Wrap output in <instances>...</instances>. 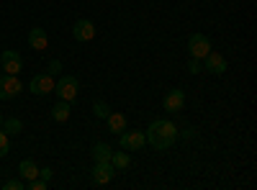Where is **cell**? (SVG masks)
<instances>
[{
  "instance_id": "obj_15",
  "label": "cell",
  "mask_w": 257,
  "mask_h": 190,
  "mask_svg": "<svg viewBox=\"0 0 257 190\" xmlns=\"http://www.w3.org/2000/svg\"><path fill=\"white\" fill-rule=\"evenodd\" d=\"M18 172H21V177H24V180L29 182V180L39 177V167H36V162H34V159H24V162L18 164Z\"/></svg>"
},
{
  "instance_id": "obj_5",
  "label": "cell",
  "mask_w": 257,
  "mask_h": 190,
  "mask_svg": "<svg viewBox=\"0 0 257 190\" xmlns=\"http://www.w3.org/2000/svg\"><path fill=\"white\" fill-rule=\"evenodd\" d=\"M21 90H24V85H21L18 75H3L0 77V100H13Z\"/></svg>"
},
{
  "instance_id": "obj_17",
  "label": "cell",
  "mask_w": 257,
  "mask_h": 190,
  "mask_svg": "<svg viewBox=\"0 0 257 190\" xmlns=\"http://www.w3.org/2000/svg\"><path fill=\"white\" fill-rule=\"evenodd\" d=\"M6 134H11V136H18L21 134V129H24V123H21V118H3V126H0Z\"/></svg>"
},
{
  "instance_id": "obj_19",
  "label": "cell",
  "mask_w": 257,
  "mask_h": 190,
  "mask_svg": "<svg viewBox=\"0 0 257 190\" xmlns=\"http://www.w3.org/2000/svg\"><path fill=\"white\" fill-rule=\"evenodd\" d=\"M93 113H95V118H108V113H111L108 103H103V100H95V105H93Z\"/></svg>"
},
{
  "instance_id": "obj_18",
  "label": "cell",
  "mask_w": 257,
  "mask_h": 190,
  "mask_svg": "<svg viewBox=\"0 0 257 190\" xmlns=\"http://www.w3.org/2000/svg\"><path fill=\"white\" fill-rule=\"evenodd\" d=\"M111 164L116 167V170H126V167L132 164V157H128L126 149H123V152H113V154H111Z\"/></svg>"
},
{
  "instance_id": "obj_4",
  "label": "cell",
  "mask_w": 257,
  "mask_h": 190,
  "mask_svg": "<svg viewBox=\"0 0 257 190\" xmlns=\"http://www.w3.org/2000/svg\"><path fill=\"white\" fill-rule=\"evenodd\" d=\"M208 52H211V41H208V36H203V34H193V36L188 39V54H190L193 59H203Z\"/></svg>"
},
{
  "instance_id": "obj_14",
  "label": "cell",
  "mask_w": 257,
  "mask_h": 190,
  "mask_svg": "<svg viewBox=\"0 0 257 190\" xmlns=\"http://www.w3.org/2000/svg\"><path fill=\"white\" fill-rule=\"evenodd\" d=\"M105 121H108V131L111 134H121V131H126V116L123 113H108V118H105Z\"/></svg>"
},
{
  "instance_id": "obj_16",
  "label": "cell",
  "mask_w": 257,
  "mask_h": 190,
  "mask_svg": "<svg viewBox=\"0 0 257 190\" xmlns=\"http://www.w3.org/2000/svg\"><path fill=\"white\" fill-rule=\"evenodd\" d=\"M111 154H113V149H111L108 144H103V141H98L93 146V159L95 162H111Z\"/></svg>"
},
{
  "instance_id": "obj_21",
  "label": "cell",
  "mask_w": 257,
  "mask_h": 190,
  "mask_svg": "<svg viewBox=\"0 0 257 190\" xmlns=\"http://www.w3.org/2000/svg\"><path fill=\"white\" fill-rule=\"evenodd\" d=\"M11 152V141H8V134L0 131V157H6Z\"/></svg>"
},
{
  "instance_id": "obj_9",
  "label": "cell",
  "mask_w": 257,
  "mask_h": 190,
  "mask_svg": "<svg viewBox=\"0 0 257 190\" xmlns=\"http://www.w3.org/2000/svg\"><path fill=\"white\" fill-rule=\"evenodd\" d=\"M203 70L211 72V75H224L226 72V59L219 52H208L203 57Z\"/></svg>"
},
{
  "instance_id": "obj_22",
  "label": "cell",
  "mask_w": 257,
  "mask_h": 190,
  "mask_svg": "<svg viewBox=\"0 0 257 190\" xmlns=\"http://www.w3.org/2000/svg\"><path fill=\"white\" fill-rule=\"evenodd\" d=\"M26 185H24V180H18V177H13V180H6L3 182V190H24Z\"/></svg>"
},
{
  "instance_id": "obj_23",
  "label": "cell",
  "mask_w": 257,
  "mask_h": 190,
  "mask_svg": "<svg viewBox=\"0 0 257 190\" xmlns=\"http://www.w3.org/2000/svg\"><path fill=\"white\" fill-rule=\"evenodd\" d=\"M201 70H203V67H201V59H193V57H190V62H188V72H190V75H198Z\"/></svg>"
},
{
  "instance_id": "obj_20",
  "label": "cell",
  "mask_w": 257,
  "mask_h": 190,
  "mask_svg": "<svg viewBox=\"0 0 257 190\" xmlns=\"http://www.w3.org/2000/svg\"><path fill=\"white\" fill-rule=\"evenodd\" d=\"M26 187H29V190H47L49 182H47V180H41V177H34V180L26 182Z\"/></svg>"
},
{
  "instance_id": "obj_26",
  "label": "cell",
  "mask_w": 257,
  "mask_h": 190,
  "mask_svg": "<svg viewBox=\"0 0 257 190\" xmlns=\"http://www.w3.org/2000/svg\"><path fill=\"white\" fill-rule=\"evenodd\" d=\"M0 126H3V116H0Z\"/></svg>"
},
{
  "instance_id": "obj_7",
  "label": "cell",
  "mask_w": 257,
  "mask_h": 190,
  "mask_svg": "<svg viewBox=\"0 0 257 190\" xmlns=\"http://www.w3.org/2000/svg\"><path fill=\"white\" fill-rule=\"evenodd\" d=\"M116 172L118 170L111 162H95V167H93V182L95 185H108L116 177Z\"/></svg>"
},
{
  "instance_id": "obj_11",
  "label": "cell",
  "mask_w": 257,
  "mask_h": 190,
  "mask_svg": "<svg viewBox=\"0 0 257 190\" xmlns=\"http://www.w3.org/2000/svg\"><path fill=\"white\" fill-rule=\"evenodd\" d=\"M72 36H75L77 41H90V39H95V24H93V21H88V18H80L77 24L72 26Z\"/></svg>"
},
{
  "instance_id": "obj_12",
  "label": "cell",
  "mask_w": 257,
  "mask_h": 190,
  "mask_svg": "<svg viewBox=\"0 0 257 190\" xmlns=\"http://www.w3.org/2000/svg\"><path fill=\"white\" fill-rule=\"evenodd\" d=\"M29 47L31 49H36V52H47V47H49V36H47V31L44 29H31L29 31Z\"/></svg>"
},
{
  "instance_id": "obj_10",
  "label": "cell",
  "mask_w": 257,
  "mask_h": 190,
  "mask_svg": "<svg viewBox=\"0 0 257 190\" xmlns=\"http://www.w3.org/2000/svg\"><path fill=\"white\" fill-rule=\"evenodd\" d=\"M185 105V93L183 90H170L165 98H162V108L167 113H180Z\"/></svg>"
},
{
  "instance_id": "obj_25",
  "label": "cell",
  "mask_w": 257,
  "mask_h": 190,
  "mask_svg": "<svg viewBox=\"0 0 257 190\" xmlns=\"http://www.w3.org/2000/svg\"><path fill=\"white\" fill-rule=\"evenodd\" d=\"M52 175H54V172L49 170V167H44V170H39V177H41V180H47V182L52 180Z\"/></svg>"
},
{
  "instance_id": "obj_8",
  "label": "cell",
  "mask_w": 257,
  "mask_h": 190,
  "mask_svg": "<svg viewBox=\"0 0 257 190\" xmlns=\"http://www.w3.org/2000/svg\"><path fill=\"white\" fill-rule=\"evenodd\" d=\"M29 88H31L34 95H49L54 90V80H52L49 72L47 75H34L31 82H29Z\"/></svg>"
},
{
  "instance_id": "obj_24",
  "label": "cell",
  "mask_w": 257,
  "mask_h": 190,
  "mask_svg": "<svg viewBox=\"0 0 257 190\" xmlns=\"http://www.w3.org/2000/svg\"><path fill=\"white\" fill-rule=\"evenodd\" d=\"M62 72V62L59 59H52L49 62V75H59Z\"/></svg>"
},
{
  "instance_id": "obj_3",
  "label": "cell",
  "mask_w": 257,
  "mask_h": 190,
  "mask_svg": "<svg viewBox=\"0 0 257 190\" xmlns=\"http://www.w3.org/2000/svg\"><path fill=\"white\" fill-rule=\"evenodd\" d=\"M0 70H3L6 75H18L21 70H24V59H21L18 52L6 49L3 54H0Z\"/></svg>"
},
{
  "instance_id": "obj_6",
  "label": "cell",
  "mask_w": 257,
  "mask_h": 190,
  "mask_svg": "<svg viewBox=\"0 0 257 190\" xmlns=\"http://www.w3.org/2000/svg\"><path fill=\"white\" fill-rule=\"evenodd\" d=\"M118 144H121V149H126V152H139L142 146L147 144V136L142 131H121L118 134Z\"/></svg>"
},
{
  "instance_id": "obj_1",
  "label": "cell",
  "mask_w": 257,
  "mask_h": 190,
  "mask_svg": "<svg viewBox=\"0 0 257 190\" xmlns=\"http://www.w3.org/2000/svg\"><path fill=\"white\" fill-rule=\"evenodd\" d=\"M144 136H147V144L152 146V149L165 152V149H170V146L178 141V126L173 121H167V118H160V121L149 123V129H147Z\"/></svg>"
},
{
  "instance_id": "obj_2",
  "label": "cell",
  "mask_w": 257,
  "mask_h": 190,
  "mask_svg": "<svg viewBox=\"0 0 257 190\" xmlns=\"http://www.w3.org/2000/svg\"><path fill=\"white\" fill-rule=\"evenodd\" d=\"M54 90H57V95H59L62 100H75V98H77V90H80V82H77L75 75H62V77L57 80Z\"/></svg>"
},
{
  "instance_id": "obj_13",
  "label": "cell",
  "mask_w": 257,
  "mask_h": 190,
  "mask_svg": "<svg viewBox=\"0 0 257 190\" xmlns=\"http://www.w3.org/2000/svg\"><path fill=\"white\" fill-rule=\"evenodd\" d=\"M52 118L57 121V123H64L70 118V100H62L59 98V103H54V108H52Z\"/></svg>"
}]
</instances>
